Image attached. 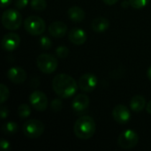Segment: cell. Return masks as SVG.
Masks as SVG:
<instances>
[{"instance_id":"cell-9","label":"cell","mask_w":151,"mask_h":151,"mask_svg":"<svg viewBox=\"0 0 151 151\" xmlns=\"http://www.w3.org/2000/svg\"><path fill=\"white\" fill-rule=\"evenodd\" d=\"M97 84H98L97 77L90 73H84L80 77L78 81L79 88L84 92H92L93 90H95Z\"/></svg>"},{"instance_id":"cell-14","label":"cell","mask_w":151,"mask_h":151,"mask_svg":"<svg viewBox=\"0 0 151 151\" xmlns=\"http://www.w3.org/2000/svg\"><path fill=\"white\" fill-rule=\"evenodd\" d=\"M69 41L75 45H82L87 40L86 32L80 27H73L68 33Z\"/></svg>"},{"instance_id":"cell-24","label":"cell","mask_w":151,"mask_h":151,"mask_svg":"<svg viewBox=\"0 0 151 151\" xmlns=\"http://www.w3.org/2000/svg\"><path fill=\"white\" fill-rule=\"evenodd\" d=\"M56 54L58 56V58L64 59L65 58H67V56L69 55V50L67 47L65 46H59L56 49Z\"/></svg>"},{"instance_id":"cell-5","label":"cell","mask_w":151,"mask_h":151,"mask_svg":"<svg viewBox=\"0 0 151 151\" xmlns=\"http://www.w3.org/2000/svg\"><path fill=\"white\" fill-rule=\"evenodd\" d=\"M24 27L28 34L32 35H40L45 31L46 25L42 18L32 15L25 19Z\"/></svg>"},{"instance_id":"cell-10","label":"cell","mask_w":151,"mask_h":151,"mask_svg":"<svg viewBox=\"0 0 151 151\" xmlns=\"http://www.w3.org/2000/svg\"><path fill=\"white\" fill-rule=\"evenodd\" d=\"M2 47L6 51H12L16 50L20 44V37L18 34L11 32L4 35L1 42Z\"/></svg>"},{"instance_id":"cell-33","label":"cell","mask_w":151,"mask_h":151,"mask_svg":"<svg viewBox=\"0 0 151 151\" xmlns=\"http://www.w3.org/2000/svg\"><path fill=\"white\" fill-rule=\"evenodd\" d=\"M147 75H148V78L151 81V65L149 67L148 69V72H147Z\"/></svg>"},{"instance_id":"cell-18","label":"cell","mask_w":151,"mask_h":151,"mask_svg":"<svg viewBox=\"0 0 151 151\" xmlns=\"http://www.w3.org/2000/svg\"><path fill=\"white\" fill-rule=\"evenodd\" d=\"M68 17L73 22H81L85 19V12L79 6H73L68 9Z\"/></svg>"},{"instance_id":"cell-31","label":"cell","mask_w":151,"mask_h":151,"mask_svg":"<svg viewBox=\"0 0 151 151\" xmlns=\"http://www.w3.org/2000/svg\"><path fill=\"white\" fill-rule=\"evenodd\" d=\"M104 4H108V5H113L115 4H117L119 2V0H103Z\"/></svg>"},{"instance_id":"cell-34","label":"cell","mask_w":151,"mask_h":151,"mask_svg":"<svg viewBox=\"0 0 151 151\" xmlns=\"http://www.w3.org/2000/svg\"><path fill=\"white\" fill-rule=\"evenodd\" d=\"M128 4H129V1H128V2L124 1V2H123V4H122V6H123V7H127V6H128Z\"/></svg>"},{"instance_id":"cell-2","label":"cell","mask_w":151,"mask_h":151,"mask_svg":"<svg viewBox=\"0 0 151 151\" xmlns=\"http://www.w3.org/2000/svg\"><path fill=\"white\" fill-rule=\"evenodd\" d=\"M96 123L90 116H81L74 123L73 132L77 138L81 140H88L96 133Z\"/></svg>"},{"instance_id":"cell-15","label":"cell","mask_w":151,"mask_h":151,"mask_svg":"<svg viewBox=\"0 0 151 151\" xmlns=\"http://www.w3.org/2000/svg\"><path fill=\"white\" fill-rule=\"evenodd\" d=\"M49 33L54 38H61L67 32V26L62 21H54L49 26Z\"/></svg>"},{"instance_id":"cell-32","label":"cell","mask_w":151,"mask_h":151,"mask_svg":"<svg viewBox=\"0 0 151 151\" xmlns=\"http://www.w3.org/2000/svg\"><path fill=\"white\" fill-rule=\"evenodd\" d=\"M146 111H147L148 113L151 114V100L147 104V105H146Z\"/></svg>"},{"instance_id":"cell-12","label":"cell","mask_w":151,"mask_h":151,"mask_svg":"<svg viewBox=\"0 0 151 151\" xmlns=\"http://www.w3.org/2000/svg\"><path fill=\"white\" fill-rule=\"evenodd\" d=\"M89 97L85 94H78L72 102V108L76 113L85 111L89 106Z\"/></svg>"},{"instance_id":"cell-22","label":"cell","mask_w":151,"mask_h":151,"mask_svg":"<svg viewBox=\"0 0 151 151\" xmlns=\"http://www.w3.org/2000/svg\"><path fill=\"white\" fill-rule=\"evenodd\" d=\"M128 1H129L130 5L133 8L137 9V10L145 7L150 2V0H128Z\"/></svg>"},{"instance_id":"cell-17","label":"cell","mask_w":151,"mask_h":151,"mask_svg":"<svg viewBox=\"0 0 151 151\" xmlns=\"http://www.w3.org/2000/svg\"><path fill=\"white\" fill-rule=\"evenodd\" d=\"M146 100L141 95L134 96L130 101V108L134 112H141L146 107Z\"/></svg>"},{"instance_id":"cell-8","label":"cell","mask_w":151,"mask_h":151,"mask_svg":"<svg viewBox=\"0 0 151 151\" xmlns=\"http://www.w3.org/2000/svg\"><path fill=\"white\" fill-rule=\"evenodd\" d=\"M29 102L34 109L38 111H44L49 105L48 97L42 91H34L29 96Z\"/></svg>"},{"instance_id":"cell-29","label":"cell","mask_w":151,"mask_h":151,"mask_svg":"<svg viewBox=\"0 0 151 151\" xmlns=\"http://www.w3.org/2000/svg\"><path fill=\"white\" fill-rule=\"evenodd\" d=\"M0 147L2 148L3 150H8L9 148H10V143H9L8 141L3 139V140H1V142H0Z\"/></svg>"},{"instance_id":"cell-28","label":"cell","mask_w":151,"mask_h":151,"mask_svg":"<svg viewBox=\"0 0 151 151\" xmlns=\"http://www.w3.org/2000/svg\"><path fill=\"white\" fill-rule=\"evenodd\" d=\"M0 116H1L2 119H4L7 118V116H8V109H7V107L2 106L0 108Z\"/></svg>"},{"instance_id":"cell-6","label":"cell","mask_w":151,"mask_h":151,"mask_svg":"<svg viewBox=\"0 0 151 151\" xmlns=\"http://www.w3.org/2000/svg\"><path fill=\"white\" fill-rule=\"evenodd\" d=\"M25 136L30 139L39 138L44 132V125L38 119H29L26 121L22 127Z\"/></svg>"},{"instance_id":"cell-4","label":"cell","mask_w":151,"mask_h":151,"mask_svg":"<svg viewBox=\"0 0 151 151\" xmlns=\"http://www.w3.org/2000/svg\"><path fill=\"white\" fill-rule=\"evenodd\" d=\"M36 65L38 69L45 74H50L54 73L58 68L57 58L48 53H42L36 58Z\"/></svg>"},{"instance_id":"cell-1","label":"cell","mask_w":151,"mask_h":151,"mask_svg":"<svg viewBox=\"0 0 151 151\" xmlns=\"http://www.w3.org/2000/svg\"><path fill=\"white\" fill-rule=\"evenodd\" d=\"M78 87L76 81L66 73H59L52 80V88L61 98H69L75 95Z\"/></svg>"},{"instance_id":"cell-3","label":"cell","mask_w":151,"mask_h":151,"mask_svg":"<svg viewBox=\"0 0 151 151\" xmlns=\"http://www.w3.org/2000/svg\"><path fill=\"white\" fill-rule=\"evenodd\" d=\"M2 24L8 30H16L22 24V16L18 10L7 9L2 15Z\"/></svg>"},{"instance_id":"cell-27","label":"cell","mask_w":151,"mask_h":151,"mask_svg":"<svg viewBox=\"0 0 151 151\" xmlns=\"http://www.w3.org/2000/svg\"><path fill=\"white\" fill-rule=\"evenodd\" d=\"M28 4V0H14V6L18 10L25 8Z\"/></svg>"},{"instance_id":"cell-25","label":"cell","mask_w":151,"mask_h":151,"mask_svg":"<svg viewBox=\"0 0 151 151\" xmlns=\"http://www.w3.org/2000/svg\"><path fill=\"white\" fill-rule=\"evenodd\" d=\"M39 43L41 45V47L43 49V50H49L51 48V45H52V42L51 40L48 37V36H42L40 37L39 39Z\"/></svg>"},{"instance_id":"cell-16","label":"cell","mask_w":151,"mask_h":151,"mask_svg":"<svg viewBox=\"0 0 151 151\" xmlns=\"http://www.w3.org/2000/svg\"><path fill=\"white\" fill-rule=\"evenodd\" d=\"M110 27L109 20L104 17H96L91 23V28L96 33H104Z\"/></svg>"},{"instance_id":"cell-21","label":"cell","mask_w":151,"mask_h":151,"mask_svg":"<svg viewBox=\"0 0 151 151\" xmlns=\"http://www.w3.org/2000/svg\"><path fill=\"white\" fill-rule=\"evenodd\" d=\"M31 114V109L30 106L27 104H22L18 107V115L21 119L28 118Z\"/></svg>"},{"instance_id":"cell-26","label":"cell","mask_w":151,"mask_h":151,"mask_svg":"<svg viewBox=\"0 0 151 151\" xmlns=\"http://www.w3.org/2000/svg\"><path fill=\"white\" fill-rule=\"evenodd\" d=\"M50 107L53 111H60L63 108V102L61 99H54L50 103Z\"/></svg>"},{"instance_id":"cell-23","label":"cell","mask_w":151,"mask_h":151,"mask_svg":"<svg viewBox=\"0 0 151 151\" xmlns=\"http://www.w3.org/2000/svg\"><path fill=\"white\" fill-rule=\"evenodd\" d=\"M9 89L7 88V87L4 84H1L0 85V103L4 104L9 97Z\"/></svg>"},{"instance_id":"cell-7","label":"cell","mask_w":151,"mask_h":151,"mask_svg":"<svg viewBox=\"0 0 151 151\" xmlns=\"http://www.w3.org/2000/svg\"><path fill=\"white\" fill-rule=\"evenodd\" d=\"M139 142V135L132 129H127L122 132L118 139L119 146L123 150L134 149Z\"/></svg>"},{"instance_id":"cell-20","label":"cell","mask_w":151,"mask_h":151,"mask_svg":"<svg viewBox=\"0 0 151 151\" xmlns=\"http://www.w3.org/2000/svg\"><path fill=\"white\" fill-rule=\"evenodd\" d=\"M30 5L34 11L42 12L43 10H45L47 6V2L46 0H31Z\"/></svg>"},{"instance_id":"cell-11","label":"cell","mask_w":151,"mask_h":151,"mask_svg":"<svg viewBox=\"0 0 151 151\" xmlns=\"http://www.w3.org/2000/svg\"><path fill=\"white\" fill-rule=\"evenodd\" d=\"M112 117L117 123L124 125L130 120L131 113L127 106L119 104L114 107L112 111Z\"/></svg>"},{"instance_id":"cell-19","label":"cell","mask_w":151,"mask_h":151,"mask_svg":"<svg viewBox=\"0 0 151 151\" xmlns=\"http://www.w3.org/2000/svg\"><path fill=\"white\" fill-rule=\"evenodd\" d=\"M18 129H19L18 125L15 122H12V121H8V122L4 123L2 126V132L4 134H7V135L16 134L18 132Z\"/></svg>"},{"instance_id":"cell-13","label":"cell","mask_w":151,"mask_h":151,"mask_svg":"<svg viewBox=\"0 0 151 151\" xmlns=\"http://www.w3.org/2000/svg\"><path fill=\"white\" fill-rule=\"evenodd\" d=\"M27 73L26 71L19 66H14L10 68L7 71V78L15 84H20L23 83L27 80Z\"/></svg>"},{"instance_id":"cell-30","label":"cell","mask_w":151,"mask_h":151,"mask_svg":"<svg viewBox=\"0 0 151 151\" xmlns=\"http://www.w3.org/2000/svg\"><path fill=\"white\" fill-rule=\"evenodd\" d=\"M12 2V0H1V7L2 8H4V7H7L9 4H11V3Z\"/></svg>"}]
</instances>
